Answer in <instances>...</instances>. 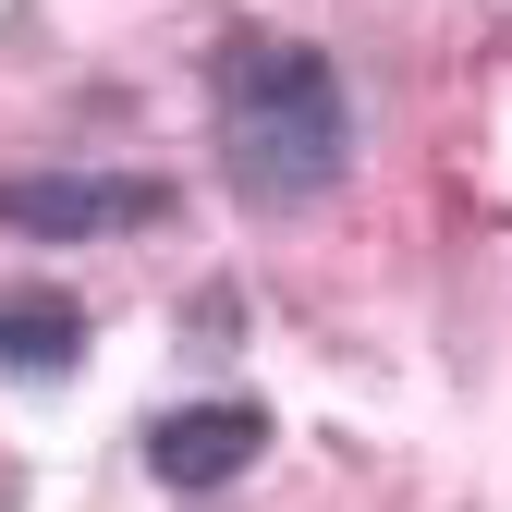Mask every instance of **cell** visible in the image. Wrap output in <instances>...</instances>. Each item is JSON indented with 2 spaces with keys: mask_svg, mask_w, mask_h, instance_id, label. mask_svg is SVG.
<instances>
[{
  "mask_svg": "<svg viewBox=\"0 0 512 512\" xmlns=\"http://www.w3.org/2000/svg\"><path fill=\"white\" fill-rule=\"evenodd\" d=\"M354 171V98L330 74V49L305 37H244L220 61V183L244 208H317Z\"/></svg>",
  "mask_w": 512,
  "mask_h": 512,
  "instance_id": "obj_1",
  "label": "cell"
},
{
  "mask_svg": "<svg viewBox=\"0 0 512 512\" xmlns=\"http://www.w3.org/2000/svg\"><path fill=\"white\" fill-rule=\"evenodd\" d=\"M147 220H171L159 171H13L0 183V232H37V244H98V232H147Z\"/></svg>",
  "mask_w": 512,
  "mask_h": 512,
  "instance_id": "obj_2",
  "label": "cell"
},
{
  "mask_svg": "<svg viewBox=\"0 0 512 512\" xmlns=\"http://www.w3.org/2000/svg\"><path fill=\"white\" fill-rule=\"evenodd\" d=\"M256 452H269V415L256 403H171L147 427V476L159 488H232Z\"/></svg>",
  "mask_w": 512,
  "mask_h": 512,
  "instance_id": "obj_3",
  "label": "cell"
},
{
  "mask_svg": "<svg viewBox=\"0 0 512 512\" xmlns=\"http://www.w3.org/2000/svg\"><path fill=\"white\" fill-rule=\"evenodd\" d=\"M74 354H86L74 293H0V366H13V378H61Z\"/></svg>",
  "mask_w": 512,
  "mask_h": 512,
  "instance_id": "obj_4",
  "label": "cell"
}]
</instances>
